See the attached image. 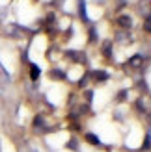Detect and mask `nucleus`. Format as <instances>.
I'll list each match as a JSON object with an SVG mask.
<instances>
[{
  "instance_id": "f257e3e1",
  "label": "nucleus",
  "mask_w": 151,
  "mask_h": 152,
  "mask_svg": "<svg viewBox=\"0 0 151 152\" xmlns=\"http://www.w3.org/2000/svg\"><path fill=\"white\" fill-rule=\"evenodd\" d=\"M118 24H119V26H123V28H131L132 20H131V17H127V15H121V17L118 19Z\"/></svg>"
},
{
  "instance_id": "f03ea898",
  "label": "nucleus",
  "mask_w": 151,
  "mask_h": 152,
  "mask_svg": "<svg viewBox=\"0 0 151 152\" xmlns=\"http://www.w3.org/2000/svg\"><path fill=\"white\" fill-rule=\"evenodd\" d=\"M30 78H32V80L39 78V67H37V65H32V69H30Z\"/></svg>"
},
{
  "instance_id": "7ed1b4c3",
  "label": "nucleus",
  "mask_w": 151,
  "mask_h": 152,
  "mask_svg": "<svg viewBox=\"0 0 151 152\" xmlns=\"http://www.w3.org/2000/svg\"><path fill=\"white\" fill-rule=\"evenodd\" d=\"M86 139H88L90 143H92V145H99V139H97L93 134H86Z\"/></svg>"
},
{
  "instance_id": "20e7f679",
  "label": "nucleus",
  "mask_w": 151,
  "mask_h": 152,
  "mask_svg": "<svg viewBox=\"0 0 151 152\" xmlns=\"http://www.w3.org/2000/svg\"><path fill=\"white\" fill-rule=\"evenodd\" d=\"M78 6H80V15H82V19H86V4H84V0H80V2H78Z\"/></svg>"
},
{
  "instance_id": "39448f33",
  "label": "nucleus",
  "mask_w": 151,
  "mask_h": 152,
  "mask_svg": "<svg viewBox=\"0 0 151 152\" xmlns=\"http://www.w3.org/2000/svg\"><path fill=\"white\" fill-rule=\"evenodd\" d=\"M93 76H95V78H97V80H101V82H103V80H107V78H108V76H107V72H95Z\"/></svg>"
},
{
  "instance_id": "423d86ee",
  "label": "nucleus",
  "mask_w": 151,
  "mask_h": 152,
  "mask_svg": "<svg viewBox=\"0 0 151 152\" xmlns=\"http://www.w3.org/2000/svg\"><path fill=\"white\" fill-rule=\"evenodd\" d=\"M144 28H146V32H149V34H151V17H149V19H146Z\"/></svg>"
},
{
  "instance_id": "0eeeda50",
  "label": "nucleus",
  "mask_w": 151,
  "mask_h": 152,
  "mask_svg": "<svg viewBox=\"0 0 151 152\" xmlns=\"http://www.w3.org/2000/svg\"><path fill=\"white\" fill-rule=\"evenodd\" d=\"M138 63H140V56H136V58H132V59H131V65H134V67H136Z\"/></svg>"
},
{
  "instance_id": "6e6552de",
  "label": "nucleus",
  "mask_w": 151,
  "mask_h": 152,
  "mask_svg": "<svg viewBox=\"0 0 151 152\" xmlns=\"http://www.w3.org/2000/svg\"><path fill=\"white\" fill-rule=\"evenodd\" d=\"M50 74H52V76H56V78H64V72H60V71H52Z\"/></svg>"
},
{
  "instance_id": "1a4fd4ad",
  "label": "nucleus",
  "mask_w": 151,
  "mask_h": 152,
  "mask_svg": "<svg viewBox=\"0 0 151 152\" xmlns=\"http://www.w3.org/2000/svg\"><path fill=\"white\" fill-rule=\"evenodd\" d=\"M34 124H36V126H41V124H43V119H41V117H36Z\"/></svg>"
},
{
  "instance_id": "9d476101",
  "label": "nucleus",
  "mask_w": 151,
  "mask_h": 152,
  "mask_svg": "<svg viewBox=\"0 0 151 152\" xmlns=\"http://www.w3.org/2000/svg\"><path fill=\"white\" fill-rule=\"evenodd\" d=\"M104 54H107V56H110V43H107V45H104Z\"/></svg>"
}]
</instances>
